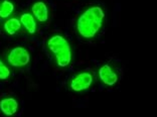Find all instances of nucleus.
I'll list each match as a JSON object with an SVG mask.
<instances>
[{"label":"nucleus","mask_w":157,"mask_h":117,"mask_svg":"<svg viewBox=\"0 0 157 117\" xmlns=\"http://www.w3.org/2000/svg\"><path fill=\"white\" fill-rule=\"evenodd\" d=\"M16 4L13 0H0V19L5 20L14 15Z\"/></svg>","instance_id":"obj_10"},{"label":"nucleus","mask_w":157,"mask_h":117,"mask_svg":"<svg viewBox=\"0 0 157 117\" xmlns=\"http://www.w3.org/2000/svg\"><path fill=\"white\" fill-rule=\"evenodd\" d=\"M20 104L15 97L5 96L0 99V113L5 117H12L18 113Z\"/></svg>","instance_id":"obj_8"},{"label":"nucleus","mask_w":157,"mask_h":117,"mask_svg":"<svg viewBox=\"0 0 157 117\" xmlns=\"http://www.w3.org/2000/svg\"><path fill=\"white\" fill-rule=\"evenodd\" d=\"M4 60L11 69L23 70L30 66L33 57H31V53L27 47L22 45H17L10 48L6 52Z\"/></svg>","instance_id":"obj_3"},{"label":"nucleus","mask_w":157,"mask_h":117,"mask_svg":"<svg viewBox=\"0 0 157 117\" xmlns=\"http://www.w3.org/2000/svg\"><path fill=\"white\" fill-rule=\"evenodd\" d=\"M97 78L100 83L105 87H115L120 81V73L117 67L112 63H105L99 67Z\"/></svg>","instance_id":"obj_5"},{"label":"nucleus","mask_w":157,"mask_h":117,"mask_svg":"<svg viewBox=\"0 0 157 117\" xmlns=\"http://www.w3.org/2000/svg\"><path fill=\"white\" fill-rule=\"evenodd\" d=\"M106 19L105 7L99 3H94L86 7L78 15L75 22V29L81 40L91 41L101 33Z\"/></svg>","instance_id":"obj_1"},{"label":"nucleus","mask_w":157,"mask_h":117,"mask_svg":"<svg viewBox=\"0 0 157 117\" xmlns=\"http://www.w3.org/2000/svg\"><path fill=\"white\" fill-rule=\"evenodd\" d=\"M45 48L56 68L67 69L74 60V49L70 41L62 33H52L45 41Z\"/></svg>","instance_id":"obj_2"},{"label":"nucleus","mask_w":157,"mask_h":117,"mask_svg":"<svg viewBox=\"0 0 157 117\" xmlns=\"http://www.w3.org/2000/svg\"><path fill=\"white\" fill-rule=\"evenodd\" d=\"M12 77V69L6 63L4 58L0 57V82H8Z\"/></svg>","instance_id":"obj_11"},{"label":"nucleus","mask_w":157,"mask_h":117,"mask_svg":"<svg viewBox=\"0 0 157 117\" xmlns=\"http://www.w3.org/2000/svg\"><path fill=\"white\" fill-rule=\"evenodd\" d=\"M1 28L4 34L10 37H16V35H19L23 33L22 26H21L18 16H15V15L3 20V22L1 24Z\"/></svg>","instance_id":"obj_9"},{"label":"nucleus","mask_w":157,"mask_h":117,"mask_svg":"<svg viewBox=\"0 0 157 117\" xmlns=\"http://www.w3.org/2000/svg\"><path fill=\"white\" fill-rule=\"evenodd\" d=\"M29 12L40 24L48 22L52 15L51 7L44 0H35L34 2H33V4L30 5Z\"/></svg>","instance_id":"obj_6"},{"label":"nucleus","mask_w":157,"mask_h":117,"mask_svg":"<svg viewBox=\"0 0 157 117\" xmlns=\"http://www.w3.org/2000/svg\"><path fill=\"white\" fill-rule=\"evenodd\" d=\"M18 18L22 26L23 33L28 35H35L38 33L39 23L29 11H22L19 13Z\"/></svg>","instance_id":"obj_7"},{"label":"nucleus","mask_w":157,"mask_h":117,"mask_svg":"<svg viewBox=\"0 0 157 117\" xmlns=\"http://www.w3.org/2000/svg\"><path fill=\"white\" fill-rule=\"evenodd\" d=\"M95 74L91 70L80 71L71 77L67 83V88L74 93H83L94 86Z\"/></svg>","instance_id":"obj_4"},{"label":"nucleus","mask_w":157,"mask_h":117,"mask_svg":"<svg viewBox=\"0 0 157 117\" xmlns=\"http://www.w3.org/2000/svg\"><path fill=\"white\" fill-rule=\"evenodd\" d=\"M0 27H1V19H0Z\"/></svg>","instance_id":"obj_12"}]
</instances>
